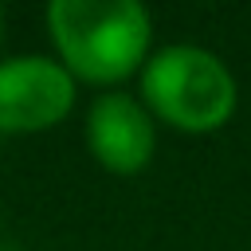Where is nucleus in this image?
<instances>
[{"label": "nucleus", "instance_id": "obj_5", "mask_svg": "<svg viewBox=\"0 0 251 251\" xmlns=\"http://www.w3.org/2000/svg\"><path fill=\"white\" fill-rule=\"evenodd\" d=\"M0 39H4V8H0Z\"/></svg>", "mask_w": 251, "mask_h": 251}, {"label": "nucleus", "instance_id": "obj_2", "mask_svg": "<svg viewBox=\"0 0 251 251\" xmlns=\"http://www.w3.org/2000/svg\"><path fill=\"white\" fill-rule=\"evenodd\" d=\"M137 82L145 110L180 133H216L239 106V82L231 67L200 43L157 47L145 59Z\"/></svg>", "mask_w": 251, "mask_h": 251}, {"label": "nucleus", "instance_id": "obj_3", "mask_svg": "<svg viewBox=\"0 0 251 251\" xmlns=\"http://www.w3.org/2000/svg\"><path fill=\"white\" fill-rule=\"evenodd\" d=\"M75 75L55 55L0 59V133H39L75 110Z\"/></svg>", "mask_w": 251, "mask_h": 251}, {"label": "nucleus", "instance_id": "obj_4", "mask_svg": "<svg viewBox=\"0 0 251 251\" xmlns=\"http://www.w3.org/2000/svg\"><path fill=\"white\" fill-rule=\"evenodd\" d=\"M82 133H86L90 157L118 176L141 173L157 153V118L145 110L137 94H126V90L98 94L86 110Z\"/></svg>", "mask_w": 251, "mask_h": 251}, {"label": "nucleus", "instance_id": "obj_1", "mask_svg": "<svg viewBox=\"0 0 251 251\" xmlns=\"http://www.w3.org/2000/svg\"><path fill=\"white\" fill-rule=\"evenodd\" d=\"M47 31L75 82L114 86L153 55V16L137 0H51Z\"/></svg>", "mask_w": 251, "mask_h": 251}]
</instances>
